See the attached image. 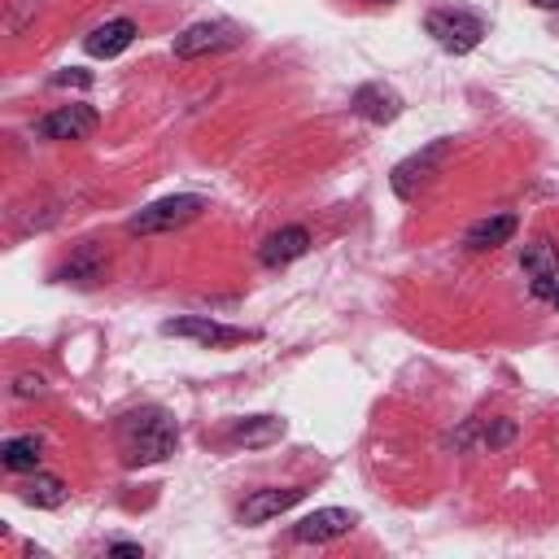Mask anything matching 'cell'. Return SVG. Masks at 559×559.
I'll return each instance as SVG.
<instances>
[{
  "mask_svg": "<svg viewBox=\"0 0 559 559\" xmlns=\"http://www.w3.org/2000/svg\"><path fill=\"white\" fill-rule=\"evenodd\" d=\"M114 441H118V454H122L127 467L166 463L175 454V445H179V424L162 406H135V411L118 415Z\"/></svg>",
  "mask_w": 559,
  "mask_h": 559,
  "instance_id": "obj_1",
  "label": "cell"
},
{
  "mask_svg": "<svg viewBox=\"0 0 559 559\" xmlns=\"http://www.w3.org/2000/svg\"><path fill=\"white\" fill-rule=\"evenodd\" d=\"M205 210V197H197V192H179V197H162V201H153V205H144L140 214H131V223H127V231L131 236H162V231H175V227H183V223H192L197 214Z\"/></svg>",
  "mask_w": 559,
  "mask_h": 559,
  "instance_id": "obj_2",
  "label": "cell"
},
{
  "mask_svg": "<svg viewBox=\"0 0 559 559\" xmlns=\"http://www.w3.org/2000/svg\"><path fill=\"white\" fill-rule=\"evenodd\" d=\"M424 26H428V35H432L445 52H454V57L472 52V48L485 39V22H480L476 13H467V9H432Z\"/></svg>",
  "mask_w": 559,
  "mask_h": 559,
  "instance_id": "obj_3",
  "label": "cell"
},
{
  "mask_svg": "<svg viewBox=\"0 0 559 559\" xmlns=\"http://www.w3.org/2000/svg\"><path fill=\"white\" fill-rule=\"evenodd\" d=\"M245 44V31L227 17H214V22H192L188 31L175 35V57L192 61V57H210V52H227V48H240Z\"/></svg>",
  "mask_w": 559,
  "mask_h": 559,
  "instance_id": "obj_4",
  "label": "cell"
},
{
  "mask_svg": "<svg viewBox=\"0 0 559 559\" xmlns=\"http://www.w3.org/2000/svg\"><path fill=\"white\" fill-rule=\"evenodd\" d=\"M445 153H450V140H432L428 148H419V153H411L406 162H397V166H393V192H397L402 201H415L419 188H428L432 175L441 170Z\"/></svg>",
  "mask_w": 559,
  "mask_h": 559,
  "instance_id": "obj_5",
  "label": "cell"
},
{
  "mask_svg": "<svg viewBox=\"0 0 559 559\" xmlns=\"http://www.w3.org/2000/svg\"><path fill=\"white\" fill-rule=\"evenodd\" d=\"M166 336H183V341H197L205 349H223V345H240V341H253V332L245 328H227L210 314H183V319H166L162 323Z\"/></svg>",
  "mask_w": 559,
  "mask_h": 559,
  "instance_id": "obj_6",
  "label": "cell"
},
{
  "mask_svg": "<svg viewBox=\"0 0 559 559\" xmlns=\"http://www.w3.org/2000/svg\"><path fill=\"white\" fill-rule=\"evenodd\" d=\"M96 109L92 105H61L52 114L39 118V135L44 140H87L96 131Z\"/></svg>",
  "mask_w": 559,
  "mask_h": 559,
  "instance_id": "obj_7",
  "label": "cell"
},
{
  "mask_svg": "<svg viewBox=\"0 0 559 559\" xmlns=\"http://www.w3.org/2000/svg\"><path fill=\"white\" fill-rule=\"evenodd\" d=\"M520 262H524V271L533 280V297H550L559 288V249L546 236L528 240L524 253H520Z\"/></svg>",
  "mask_w": 559,
  "mask_h": 559,
  "instance_id": "obj_8",
  "label": "cell"
},
{
  "mask_svg": "<svg viewBox=\"0 0 559 559\" xmlns=\"http://www.w3.org/2000/svg\"><path fill=\"white\" fill-rule=\"evenodd\" d=\"M354 524H358L354 511H345V507H319V511H310L306 520L293 524V537L297 542H332V537H345Z\"/></svg>",
  "mask_w": 559,
  "mask_h": 559,
  "instance_id": "obj_9",
  "label": "cell"
},
{
  "mask_svg": "<svg viewBox=\"0 0 559 559\" xmlns=\"http://www.w3.org/2000/svg\"><path fill=\"white\" fill-rule=\"evenodd\" d=\"M301 498H306L301 485H288V489H253V493L240 502V520H245V524H262V520H271V515H284V511L297 507Z\"/></svg>",
  "mask_w": 559,
  "mask_h": 559,
  "instance_id": "obj_10",
  "label": "cell"
},
{
  "mask_svg": "<svg viewBox=\"0 0 559 559\" xmlns=\"http://www.w3.org/2000/svg\"><path fill=\"white\" fill-rule=\"evenodd\" d=\"M349 105H354V114H358V118L380 122V127H384V122H393V118L402 114V96H397L389 83H362V87L354 92V100H349Z\"/></svg>",
  "mask_w": 559,
  "mask_h": 559,
  "instance_id": "obj_11",
  "label": "cell"
},
{
  "mask_svg": "<svg viewBox=\"0 0 559 559\" xmlns=\"http://www.w3.org/2000/svg\"><path fill=\"white\" fill-rule=\"evenodd\" d=\"M515 227H520L515 214H489V218H476V223L463 231V245H467L472 253H485V249L507 245V240L515 236Z\"/></svg>",
  "mask_w": 559,
  "mask_h": 559,
  "instance_id": "obj_12",
  "label": "cell"
},
{
  "mask_svg": "<svg viewBox=\"0 0 559 559\" xmlns=\"http://www.w3.org/2000/svg\"><path fill=\"white\" fill-rule=\"evenodd\" d=\"M306 249H310V231H306V227H280V231H271V236L262 240L258 258H262V266H288V262L301 258Z\"/></svg>",
  "mask_w": 559,
  "mask_h": 559,
  "instance_id": "obj_13",
  "label": "cell"
},
{
  "mask_svg": "<svg viewBox=\"0 0 559 559\" xmlns=\"http://www.w3.org/2000/svg\"><path fill=\"white\" fill-rule=\"evenodd\" d=\"M131 39H135V22L131 17H114V22H105V26H96L87 39H83V48L92 52V57H118V52H127L131 48Z\"/></svg>",
  "mask_w": 559,
  "mask_h": 559,
  "instance_id": "obj_14",
  "label": "cell"
},
{
  "mask_svg": "<svg viewBox=\"0 0 559 559\" xmlns=\"http://www.w3.org/2000/svg\"><path fill=\"white\" fill-rule=\"evenodd\" d=\"M280 437H284V419H275V415H253V419H240L231 428L236 445H271Z\"/></svg>",
  "mask_w": 559,
  "mask_h": 559,
  "instance_id": "obj_15",
  "label": "cell"
},
{
  "mask_svg": "<svg viewBox=\"0 0 559 559\" xmlns=\"http://www.w3.org/2000/svg\"><path fill=\"white\" fill-rule=\"evenodd\" d=\"M17 493H22V502H31V507H48V511H52V507H61V502H66V493H70V489H66L57 476L35 472L31 480H22V485H17Z\"/></svg>",
  "mask_w": 559,
  "mask_h": 559,
  "instance_id": "obj_16",
  "label": "cell"
},
{
  "mask_svg": "<svg viewBox=\"0 0 559 559\" xmlns=\"http://www.w3.org/2000/svg\"><path fill=\"white\" fill-rule=\"evenodd\" d=\"M39 437H9L4 445H0V463L9 467V472H39Z\"/></svg>",
  "mask_w": 559,
  "mask_h": 559,
  "instance_id": "obj_17",
  "label": "cell"
},
{
  "mask_svg": "<svg viewBox=\"0 0 559 559\" xmlns=\"http://www.w3.org/2000/svg\"><path fill=\"white\" fill-rule=\"evenodd\" d=\"M35 9H39V0H9V9H4V26L17 35V31L35 17Z\"/></svg>",
  "mask_w": 559,
  "mask_h": 559,
  "instance_id": "obj_18",
  "label": "cell"
},
{
  "mask_svg": "<svg viewBox=\"0 0 559 559\" xmlns=\"http://www.w3.org/2000/svg\"><path fill=\"white\" fill-rule=\"evenodd\" d=\"M511 437H515V424H511V419H493V424L485 428V437H480V441H485V445H507Z\"/></svg>",
  "mask_w": 559,
  "mask_h": 559,
  "instance_id": "obj_19",
  "label": "cell"
},
{
  "mask_svg": "<svg viewBox=\"0 0 559 559\" xmlns=\"http://www.w3.org/2000/svg\"><path fill=\"white\" fill-rule=\"evenodd\" d=\"M13 393H17V397H39V393H44V376H31V371H26V376H17Z\"/></svg>",
  "mask_w": 559,
  "mask_h": 559,
  "instance_id": "obj_20",
  "label": "cell"
},
{
  "mask_svg": "<svg viewBox=\"0 0 559 559\" xmlns=\"http://www.w3.org/2000/svg\"><path fill=\"white\" fill-rule=\"evenodd\" d=\"M109 555H118V559H144V550H140L135 542H114Z\"/></svg>",
  "mask_w": 559,
  "mask_h": 559,
  "instance_id": "obj_21",
  "label": "cell"
},
{
  "mask_svg": "<svg viewBox=\"0 0 559 559\" xmlns=\"http://www.w3.org/2000/svg\"><path fill=\"white\" fill-rule=\"evenodd\" d=\"M52 83H61V87H66V83H79V87H87V83H92V74H83V70H61Z\"/></svg>",
  "mask_w": 559,
  "mask_h": 559,
  "instance_id": "obj_22",
  "label": "cell"
},
{
  "mask_svg": "<svg viewBox=\"0 0 559 559\" xmlns=\"http://www.w3.org/2000/svg\"><path fill=\"white\" fill-rule=\"evenodd\" d=\"M533 4H542V9H559V0H533Z\"/></svg>",
  "mask_w": 559,
  "mask_h": 559,
  "instance_id": "obj_23",
  "label": "cell"
},
{
  "mask_svg": "<svg viewBox=\"0 0 559 559\" xmlns=\"http://www.w3.org/2000/svg\"><path fill=\"white\" fill-rule=\"evenodd\" d=\"M550 301H555V306H559V288H555V293H550Z\"/></svg>",
  "mask_w": 559,
  "mask_h": 559,
  "instance_id": "obj_24",
  "label": "cell"
},
{
  "mask_svg": "<svg viewBox=\"0 0 559 559\" xmlns=\"http://www.w3.org/2000/svg\"><path fill=\"white\" fill-rule=\"evenodd\" d=\"M371 4H389V0H371Z\"/></svg>",
  "mask_w": 559,
  "mask_h": 559,
  "instance_id": "obj_25",
  "label": "cell"
}]
</instances>
